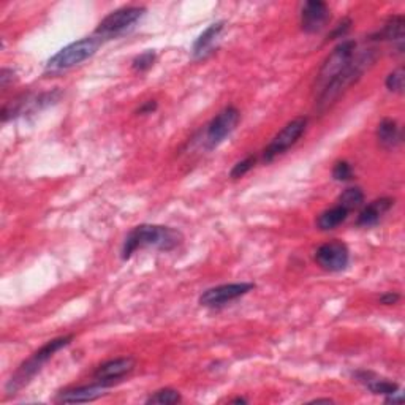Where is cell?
<instances>
[{
	"mask_svg": "<svg viewBox=\"0 0 405 405\" xmlns=\"http://www.w3.org/2000/svg\"><path fill=\"white\" fill-rule=\"evenodd\" d=\"M184 236L179 230L163 225H139L127 235L122 246V260H128L141 249H156L162 252H171L179 247Z\"/></svg>",
	"mask_w": 405,
	"mask_h": 405,
	"instance_id": "1",
	"label": "cell"
},
{
	"mask_svg": "<svg viewBox=\"0 0 405 405\" xmlns=\"http://www.w3.org/2000/svg\"><path fill=\"white\" fill-rule=\"evenodd\" d=\"M72 340H73V336H62V337H56L44 344L40 350H37L29 359H25V361L16 369L15 374L10 377V380L5 385L6 393L15 394L19 390L27 387V385L32 382V378H34L38 372L43 369V366L46 364L57 351L66 349Z\"/></svg>",
	"mask_w": 405,
	"mask_h": 405,
	"instance_id": "2",
	"label": "cell"
},
{
	"mask_svg": "<svg viewBox=\"0 0 405 405\" xmlns=\"http://www.w3.org/2000/svg\"><path fill=\"white\" fill-rule=\"evenodd\" d=\"M375 61V53L374 49L361 51L355 56V59L351 61V63L347 67L342 73L336 76L330 85H328L323 91L318 94L317 105L320 109H325L331 105V103L336 100L340 94H342L347 87H350L353 82H356L361 75L366 72L372 62Z\"/></svg>",
	"mask_w": 405,
	"mask_h": 405,
	"instance_id": "3",
	"label": "cell"
},
{
	"mask_svg": "<svg viewBox=\"0 0 405 405\" xmlns=\"http://www.w3.org/2000/svg\"><path fill=\"white\" fill-rule=\"evenodd\" d=\"M103 38L95 34L92 37H86L78 42L70 43L68 46L62 48L59 53L51 57L46 63V72L54 75L80 66V63L91 59V57L97 53Z\"/></svg>",
	"mask_w": 405,
	"mask_h": 405,
	"instance_id": "4",
	"label": "cell"
},
{
	"mask_svg": "<svg viewBox=\"0 0 405 405\" xmlns=\"http://www.w3.org/2000/svg\"><path fill=\"white\" fill-rule=\"evenodd\" d=\"M355 56H356V43L353 40H344L334 48V51L328 56V59L325 61L323 67H321L317 76V85H315V89H317L318 94L323 91L336 76H339L350 66L351 61L355 59Z\"/></svg>",
	"mask_w": 405,
	"mask_h": 405,
	"instance_id": "5",
	"label": "cell"
},
{
	"mask_svg": "<svg viewBox=\"0 0 405 405\" xmlns=\"http://www.w3.org/2000/svg\"><path fill=\"white\" fill-rule=\"evenodd\" d=\"M144 6H124V8L109 13L95 29V35H99L103 40H109V38L125 34L135 27V24L144 16Z\"/></svg>",
	"mask_w": 405,
	"mask_h": 405,
	"instance_id": "6",
	"label": "cell"
},
{
	"mask_svg": "<svg viewBox=\"0 0 405 405\" xmlns=\"http://www.w3.org/2000/svg\"><path fill=\"white\" fill-rule=\"evenodd\" d=\"M239 120L241 113L235 106H227L217 116H214L208 127H206L204 133V143L208 146V149H214L218 144H222L236 130Z\"/></svg>",
	"mask_w": 405,
	"mask_h": 405,
	"instance_id": "7",
	"label": "cell"
},
{
	"mask_svg": "<svg viewBox=\"0 0 405 405\" xmlns=\"http://www.w3.org/2000/svg\"><path fill=\"white\" fill-rule=\"evenodd\" d=\"M306 127H307V118H304V116L288 122V124L275 135L271 143L266 146L265 152H263V160H265V162H273L275 157L285 154L292 146L298 143V139L301 137H303Z\"/></svg>",
	"mask_w": 405,
	"mask_h": 405,
	"instance_id": "8",
	"label": "cell"
},
{
	"mask_svg": "<svg viewBox=\"0 0 405 405\" xmlns=\"http://www.w3.org/2000/svg\"><path fill=\"white\" fill-rule=\"evenodd\" d=\"M315 261L320 268L330 273H339L349 266L350 250L342 241H330L320 246L315 252Z\"/></svg>",
	"mask_w": 405,
	"mask_h": 405,
	"instance_id": "9",
	"label": "cell"
},
{
	"mask_svg": "<svg viewBox=\"0 0 405 405\" xmlns=\"http://www.w3.org/2000/svg\"><path fill=\"white\" fill-rule=\"evenodd\" d=\"M255 288V284H250V282H241V284H225L218 285L214 288H209V290L203 292L200 297V304L204 307H222L225 304L231 303L237 298L244 297L249 292H252Z\"/></svg>",
	"mask_w": 405,
	"mask_h": 405,
	"instance_id": "10",
	"label": "cell"
},
{
	"mask_svg": "<svg viewBox=\"0 0 405 405\" xmlns=\"http://www.w3.org/2000/svg\"><path fill=\"white\" fill-rule=\"evenodd\" d=\"M330 6L321 0H309L301 8V29L306 34H317L330 23Z\"/></svg>",
	"mask_w": 405,
	"mask_h": 405,
	"instance_id": "11",
	"label": "cell"
},
{
	"mask_svg": "<svg viewBox=\"0 0 405 405\" xmlns=\"http://www.w3.org/2000/svg\"><path fill=\"white\" fill-rule=\"evenodd\" d=\"M135 366H137V363H135V359L132 356L109 359V361L103 363L95 369L94 380L113 387L116 382H120L122 378H125L128 374H132Z\"/></svg>",
	"mask_w": 405,
	"mask_h": 405,
	"instance_id": "12",
	"label": "cell"
},
{
	"mask_svg": "<svg viewBox=\"0 0 405 405\" xmlns=\"http://www.w3.org/2000/svg\"><path fill=\"white\" fill-rule=\"evenodd\" d=\"M111 388L106 383L95 382L92 385H85V387L70 388L66 391H61L56 397V402L59 404H82V402H92L99 397L105 396L106 391Z\"/></svg>",
	"mask_w": 405,
	"mask_h": 405,
	"instance_id": "13",
	"label": "cell"
},
{
	"mask_svg": "<svg viewBox=\"0 0 405 405\" xmlns=\"http://www.w3.org/2000/svg\"><path fill=\"white\" fill-rule=\"evenodd\" d=\"M393 204H394V200H391V198H378V200L372 201L370 204L366 206L361 212H359V216L356 218V225L358 227H364V228L374 227V225L380 222V218L387 214Z\"/></svg>",
	"mask_w": 405,
	"mask_h": 405,
	"instance_id": "14",
	"label": "cell"
},
{
	"mask_svg": "<svg viewBox=\"0 0 405 405\" xmlns=\"http://www.w3.org/2000/svg\"><path fill=\"white\" fill-rule=\"evenodd\" d=\"M223 27H225L223 21L214 23V24H211L209 27L197 38L195 43H194V48H192V54H194L195 59H203V57L212 53V49H214V44L217 42L218 35L222 34Z\"/></svg>",
	"mask_w": 405,
	"mask_h": 405,
	"instance_id": "15",
	"label": "cell"
},
{
	"mask_svg": "<svg viewBox=\"0 0 405 405\" xmlns=\"http://www.w3.org/2000/svg\"><path fill=\"white\" fill-rule=\"evenodd\" d=\"M374 40L382 42H393L397 43V49L402 53L404 49V16L402 15H393L387 23H385L383 29L374 35Z\"/></svg>",
	"mask_w": 405,
	"mask_h": 405,
	"instance_id": "16",
	"label": "cell"
},
{
	"mask_svg": "<svg viewBox=\"0 0 405 405\" xmlns=\"http://www.w3.org/2000/svg\"><path fill=\"white\" fill-rule=\"evenodd\" d=\"M377 139L387 149H394L402 143V130L393 119H383L377 127Z\"/></svg>",
	"mask_w": 405,
	"mask_h": 405,
	"instance_id": "17",
	"label": "cell"
},
{
	"mask_svg": "<svg viewBox=\"0 0 405 405\" xmlns=\"http://www.w3.org/2000/svg\"><path fill=\"white\" fill-rule=\"evenodd\" d=\"M358 382H361L363 385H366V388H368L370 393L374 394H383V396H390L393 394L394 391L399 390L397 387V383L394 382H390L387 378H378L377 375L372 374V372H358L356 374Z\"/></svg>",
	"mask_w": 405,
	"mask_h": 405,
	"instance_id": "18",
	"label": "cell"
},
{
	"mask_svg": "<svg viewBox=\"0 0 405 405\" xmlns=\"http://www.w3.org/2000/svg\"><path fill=\"white\" fill-rule=\"evenodd\" d=\"M349 212L347 211L344 206H334L331 209H326L321 212L317 218V227L321 231H331L334 228H337L340 223H344L347 220V217H349Z\"/></svg>",
	"mask_w": 405,
	"mask_h": 405,
	"instance_id": "19",
	"label": "cell"
},
{
	"mask_svg": "<svg viewBox=\"0 0 405 405\" xmlns=\"http://www.w3.org/2000/svg\"><path fill=\"white\" fill-rule=\"evenodd\" d=\"M364 203V192L359 187H349L340 194L337 204L344 206L347 211H353L363 206Z\"/></svg>",
	"mask_w": 405,
	"mask_h": 405,
	"instance_id": "20",
	"label": "cell"
},
{
	"mask_svg": "<svg viewBox=\"0 0 405 405\" xmlns=\"http://www.w3.org/2000/svg\"><path fill=\"white\" fill-rule=\"evenodd\" d=\"M182 397L179 394V391L173 388H163L158 390L156 393L151 394L146 399V404H157V405H173L181 402Z\"/></svg>",
	"mask_w": 405,
	"mask_h": 405,
	"instance_id": "21",
	"label": "cell"
},
{
	"mask_svg": "<svg viewBox=\"0 0 405 405\" xmlns=\"http://www.w3.org/2000/svg\"><path fill=\"white\" fill-rule=\"evenodd\" d=\"M154 62H156V53H154V51H144L143 54L135 57L132 62V67L135 72L143 73V72H147L149 68H152Z\"/></svg>",
	"mask_w": 405,
	"mask_h": 405,
	"instance_id": "22",
	"label": "cell"
},
{
	"mask_svg": "<svg viewBox=\"0 0 405 405\" xmlns=\"http://www.w3.org/2000/svg\"><path fill=\"white\" fill-rule=\"evenodd\" d=\"M404 81H405V73H404V68H397L394 72H391L388 75L387 81H385V85H387V89L390 92H396V94H402L404 92Z\"/></svg>",
	"mask_w": 405,
	"mask_h": 405,
	"instance_id": "23",
	"label": "cell"
},
{
	"mask_svg": "<svg viewBox=\"0 0 405 405\" xmlns=\"http://www.w3.org/2000/svg\"><path fill=\"white\" fill-rule=\"evenodd\" d=\"M256 162V157L255 156H249L246 157L244 160H241V162H237L235 166H233V170L230 171V177L231 179H239L242 176H246L247 173L254 168V165Z\"/></svg>",
	"mask_w": 405,
	"mask_h": 405,
	"instance_id": "24",
	"label": "cell"
},
{
	"mask_svg": "<svg viewBox=\"0 0 405 405\" xmlns=\"http://www.w3.org/2000/svg\"><path fill=\"white\" fill-rule=\"evenodd\" d=\"M332 177L339 182L350 181V179H353V166L349 162H345V160L337 162L332 168Z\"/></svg>",
	"mask_w": 405,
	"mask_h": 405,
	"instance_id": "25",
	"label": "cell"
},
{
	"mask_svg": "<svg viewBox=\"0 0 405 405\" xmlns=\"http://www.w3.org/2000/svg\"><path fill=\"white\" fill-rule=\"evenodd\" d=\"M350 27H351V19H344L342 23H340L336 29L332 30V34L330 35V40H334V38H342V37H345L347 35V32L350 30Z\"/></svg>",
	"mask_w": 405,
	"mask_h": 405,
	"instance_id": "26",
	"label": "cell"
},
{
	"mask_svg": "<svg viewBox=\"0 0 405 405\" xmlns=\"http://www.w3.org/2000/svg\"><path fill=\"white\" fill-rule=\"evenodd\" d=\"M15 72H13V70H10V68H4L2 70V73H0V85H2V89H6L8 87V85L10 82H13L15 81L16 78H15Z\"/></svg>",
	"mask_w": 405,
	"mask_h": 405,
	"instance_id": "27",
	"label": "cell"
},
{
	"mask_svg": "<svg viewBox=\"0 0 405 405\" xmlns=\"http://www.w3.org/2000/svg\"><path fill=\"white\" fill-rule=\"evenodd\" d=\"M399 299H401V294H399V293L388 292V293H385V294H382V297H380V304H383V306H393V304H396Z\"/></svg>",
	"mask_w": 405,
	"mask_h": 405,
	"instance_id": "28",
	"label": "cell"
},
{
	"mask_svg": "<svg viewBox=\"0 0 405 405\" xmlns=\"http://www.w3.org/2000/svg\"><path fill=\"white\" fill-rule=\"evenodd\" d=\"M157 109V101L149 100L138 108V114H152Z\"/></svg>",
	"mask_w": 405,
	"mask_h": 405,
	"instance_id": "29",
	"label": "cell"
},
{
	"mask_svg": "<svg viewBox=\"0 0 405 405\" xmlns=\"http://www.w3.org/2000/svg\"><path fill=\"white\" fill-rule=\"evenodd\" d=\"M402 401H404V397H402L401 390L394 391L393 394L387 396V399H385V402H387V404H402Z\"/></svg>",
	"mask_w": 405,
	"mask_h": 405,
	"instance_id": "30",
	"label": "cell"
},
{
	"mask_svg": "<svg viewBox=\"0 0 405 405\" xmlns=\"http://www.w3.org/2000/svg\"><path fill=\"white\" fill-rule=\"evenodd\" d=\"M312 402H317V404H320V402H326V404H331L332 401H331V399H315V401H312Z\"/></svg>",
	"mask_w": 405,
	"mask_h": 405,
	"instance_id": "31",
	"label": "cell"
},
{
	"mask_svg": "<svg viewBox=\"0 0 405 405\" xmlns=\"http://www.w3.org/2000/svg\"><path fill=\"white\" fill-rule=\"evenodd\" d=\"M233 402H235V404H239V402H241V404H246L247 401H246V399H242V397H237V399H235Z\"/></svg>",
	"mask_w": 405,
	"mask_h": 405,
	"instance_id": "32",
	"label": "cell"
}]
</instances>
